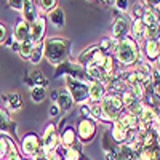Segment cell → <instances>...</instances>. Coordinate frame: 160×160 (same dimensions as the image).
<instances>
[{"label": "cell", "instance_id": "7a4b0ae2", "mask_svg": "<svg viewBox=\"0 0 160 160\" xmlns=\"http://www.w3.org/2000/svg\"><path fill=\"white\" fill-rule=\"evenodd\" d=\"M102 117L101 118H106V120H114L118 117L120 111L123 108V102L117 95H109L102 98Z\"/></svg>", "mask_w": 160, "mask_h": 160}, {"label": "cell", "instance_id": "4dcf8cb0", "mask_svg": "<svg viewBox=\"0 0 160 160\" xmlns=\"http://www.w3.org/2000/svg\"><path fill=\"white\" fill-rule=\"evenodd\" d=\"M7 148H8V141L0 138V157H3L7 154Z\"/></svg>", "mask_w": 160, "mask_h": 160}, {"label": "cell", "instance_id": "5bb4252c", "mask_svg": "<svg viewBox=\"0 0 160 160\" xmlns=\"http://www.w3.org/2000/svg\"><path fill=\"white\" fill-rule=\"evenodd\" d=\"M50 21L55 28H62L64 26V11L61 8H55L50 11Z\"/></svg>", "mask_w": 160, "mask_h": 160}, {"label": "cell", "instance_id": "83f0119b", "mask_svg": "<svg viewBox=\"0 0 160 160\" xmlns=\"http://www.w3.org/2000/svg\"><path fill=\"white\" fill-rule=\"evenodd\" d=\"M133 31H135V35H136V37H142V35L146 34V26H144V22L139 21V19H136V21H135V26H133Z\"/></svg>", "mask_w": 160, "mask_h": 160}, {"label": "cell", "instance_id": "cb8c5ba5", "mask_svg": "<svg viewBox=\"0 0 160 160\" xmlns=\"http://www.w3.org/2000/svg\"><path fill=\"white\" fill-rule=\"evenodd\" d=\"M32 48H34V42H32L31 38H28V40H24V42H21V45H19V53H21L22 56H31Z\"/></svg>", "mask_w": 160, "mask_h": 160}, {"label": "cell", "instance_id": "836d02e7", "mask_svg": "<svg viewBox=\"0 0 160 160\" xmlns=\"http://www.w3.org/2000/svg\"><path fill=\"white\" fill-rule=\"evenodd\" d=\"M127 3H128L127 0H117V3H115V5H117L118 10H127Z\"/></svg>", "mask_w": 160, "mask_h": 160}, {"label": "cell", "instance_id": "7402d4cb", "mask_svg": "<svg viewBox=\"0 0 160 160\" xmlns=\"http://www.w3.org/2000/svg\"><path fill=\"white\" fill-rule=\"evenodd\" d=\"M146 53H148V56L151 59H155L158 56V43L155 40H149L148 45H146Z\"/></svg>", "mask_w": 160, "mask_h": 160}, {"label": "cell", "instance_id": "1f68e13d", "mask_svg": "<svg viewBox=\"0 0 160 160\" xmlns=\"http://www.w3.org/2000/svg\"><path fill=\"white\" fill-rule=\"evenodd\" d=\"M55 2H56V0H42V5H43V8L51 10L53 7H55Z\"/></svg>", "mask_w": 160, "mask_h": 160}, {"label": "cell", "instance_id": "d4e9b609", "mask_svg": "<svg viewBox=\"0 0 160 160\" xmlns=\"http://www.w3.org/2000/svg\"><path fill=\"white\" fill-rule=\"evenodd\" d=\"M31 77H32V80H34V82H35V87H45L47 85V78L42 75V72H40V71H32L31 72Z\"/></svg>", "mask_w": 160, "mask_h": 160}, {"label": "cell", "instance_id": "ab89813d", "mask_svg": "<svg viewBox=\"0 0 160 160\" xmlns=\"http://www.w3.org/2000/svg\"><path fill=\"white\" fill-rule=\"evenodd\" d=\"M157 29H160V26H157Z\"/></svg>", "mask_w": 160, "mask_h": 160}, {"label": "cell", "instance_id": "d6986e66", "mask_svg": "<svg viewBox=\"0 0 160 160\" xmlns=\"http://www.w3.org/2000/svg\"><path fill=\"white\" fill-rule=\"evenodd\" d=\"M8 106L10 109L13 111H18L22 108V101H21V96L18 95V93H11V95H8Z\"/></svg>", "mask_w": 160, "mask_h": 160}, {"label": "cell", "instance_id": "7c38bea8", "mask_svg": "<svg viewBox=\"0 0 160 160\" xmlns=\"http://www.w3.org/2000/svg\"><path fill=\"white\" fill-rule=\"evenodd\" d=\"M72 104H74L72 96L69 95L68 91H62L61 95H59V98H58V108H59V111H61V112L69 111V109L72 108Z\"/></svg>", "mask_w": 160, "mask_h": 160}, {"label": "cell", "instance_id": "4316f807", "mask_svg": "<svg viewBox=\"0 0 160 160\" xmlns=\"http://www.w3.org/2000/svg\"><path fill=\"white\" fill-rule=\"evenodd\" d=\"M8 130H10V118L0 109V131H8Z\"/></svg>", "mask_w": 160, "mask_h": 160}, {"label": "cell", "instance_id": "2e32d148", "mask_svg": "<svg viewBox=\"0 0 160 160\" xmlns=\"http://www.w3.org/2000/svg\"><path fill=\"white\" fill-rule=\"evenodd\" d=\"M115 155H117V160H133L135 158V151L130 146H120V149Z\"/></svg>", "mask_w": 160, "mask_h": 160}, {"label": "cell", "instance_id": "74e56055", "mask_svg": "<svg viewBox=\"0 0 160 160\" xmlns=\"http://www.w3.org/2000/svg\"><path fill=\"white\" fill-rule=\"evenodd\" d=\"M146 2H149L151 5H157V3H160V0H146Z\"/></svg>", "mask_w": 160, "mask_h": 160}, {"label": "cell", "instance_id": "9c48e42d", "mask_svg": "<svg viewBox=\"0 0 160 160\" xmlns=\"http://www.w3.org/2000/svg\"><path fill=\"white\" fill-rule=\"evenodd\" d=\"M22 151L26 154H37L38 152V141L35 135H28L22 141Z\"/></svg>", "mask_w": 160, "mask_h": 160}, {"label": "cell", "instance_id": "d6a6232c", "mask_svg": "<svg viewBox=\"0 0 160 160\" xmlns=\"http://www.w3.org/2000/svg\"><path fill=\"white\" fill-rule=\"evenodd\" d=\"M59 112H61V111H59V108H58V104H53L51 109H50V115H51V117H56Z\"/></svg>", "mask_w": 160, "mask_h": 160}, {"label": "cell", "instance_id": "8d00e7d4", "mask_svg": "<svg viewBox=\"0 0 160 160\" xmlns=\"http://www.w3.org/2000/svg\"><path fill=\"white\" fill-rule=\"evenodd\" d=\"M82 114L83 115H91V109L88 108V106H82Z\"/></svg>", "mask_w": 160, "mask_h": 160}, {"label": "cell", "instance_id": "e575fe53", "mask_svg": "<svg viewBox=\"0 0 160 160\" xmlns=\"http://www.w3.org/2000/svg\"><path fill=\"white\" fill-rule=\"evenodd\" d=\"M5 35H7V29H5V26L0 24V42L5 38Z\"/></svg>", "mask_w": 160, "mask_h": 160}, {"label": "cell", "instance_id": "30bf717a", "mask_svg": "<svg viewBox=\"0 0 160 160\" xmlns=\"http://www.w3.org/2000/svg\"><path fill=\"white\" fill-rule=\"evenodd\" d=\"M88 96L95 101V102H99L102 98H104V85L99 83V82H95L88 87Z\"/></svg>", "mask_w": 160, "mask_h": 160}, {"label": "cell", "instance_id": "ffe728a7", "mask_svg": "<svg viewBox=\"0 0 160 160\" xmlns=\"http://www.w3.org/2000/svg\"><path fill=\"white\" fill-rule=\"evenodd\" d=\"M45 96H47V93H45V88H42V87H34L31 91V98L34 102H42L45 99Z\"/></svg>", "mask_w": 160, "mask_h": 160}, {"label": "cell", "instance_id": "484cf974", "mask_svg": "<svg viewBox=\"0 0 160 160\" xmlns=\"http://www.w3.org/2000/svg\"><path fill=\"white\" fill-rule=\"evenodd\" d=\"M42 53H43V47H42V45L32 48V53H31V56H29L31 61H32L34 64H37V62L40 61V58H42Z\"/></svg>", "mask_w": 160, "mask_h": 160}, {"label": "cell", "instance_id": "f546056e", "mask_svg": "<svg viewBox=\"0 0 160 160\" xmlns=\"http://www.w3.org/2000/svg\"><path fill=\"white\" fill-rule=\"evenodd\" d=\"M22 2L24 0H8V3H10V7L13 8V10H22Z\"/></svg>", "mask_w": 160, "mask_h": 160}, {"label": "cell", "instance_id": "d590c367", "mask_svg": "<svg viewBox=\"0 0 160 160\" xmlns=\"http://www.w3.org/2000/svg\"><path fill=\"white\" fill-rule=\"evenodd\" d=\"M133 10H135L133 13H135L136 16H141V15H142V8H141L139 5H135V8H133Z\"/></svg>", "mask_w": 160, "mask_h": 160}, {"label": "cell", "instance_id": "f35d334b", "mask_svg": "<svg viewBox=\"0 0 160 160\" xmlns=\"http://www.w3.org/2000/svg\"><path fill=\"white\" fill-rule=\"evenodd\" d=\"M158 53H160V43H158Z\"/></svg>", "mask_w": 160, "mask_h": 160}, {"label": "cell", "instance_id": "4fadbf2b", "mask_svg": "<svg viewBox=\"0 0 160 160\" xmlns=\"http://www.w3.org/2000/svg\"><path fill=\"white\" fill-rule=\"evenodd\" d=\"M127 135H128V130L120 122H115L114 127H112V138H114V141H117V142L123 141V139H127Z\"/></svg>", "mask_w": 160, "mask_h": 160}, {"label": "cell", "instance_id": "3957f363", "mask_svg": "<svg viewBox=\"0 0 160 160\" xmlns=\"http://www.w3.org/2000/svg\"><path fill=\"white\" fill-rule=\"evenodd\" d=\"M115 53H117V58L120 59V62H123V64H133L136 61V56H138L136 45L130 38H123L122 42L117 45Z\"/></svg>", "mask_w": 160, "mask_h": 160}, {"label": "cell", "instance_id": "6da1fadb", "mask_svg": "<svg viewBox=\"0 0 160 160\" xmlns=\"http://www.w3.org/2000/svg\"><path fill=\"white\" fill-rule=\"evenodd\" d=\"M69 51V42L62 38H48L43 45V53L51 64H61Z\"/></svg>", "mask_w": 160, "mask_h": 160}, {"label": "cell", "instance_id": "e0dca14e", "mask_svg": "<svg viewBox=\"0 0 160 160\" xmlns=\"http://www.w3.org/2000/svg\"><path fill=\"white\" fill-rule=\"evenodd\" d=\"M118 122L122 123L127 130H128V128H136V125H138L136 115H133V114H125V115H120V120H118Z\"/></svg>", "mask_w": 160, "mask_h": 160}, {"label": "cell", "instance_id": "ac0fdd59", "mask_svg": "<svg viewBox=\"0 0 160 160\" xmlns=\"http://www.w3.org/2000/svg\"><path fill=\"white\" fill-rule=\"evenodd\" d=\"M127 29H128L127 28V22L123 19H117L115 24H114V29H112L114 37H123L127 34Z\"/></svg>", "mask_w": 160, "mask_h": 160}, {"label": "cell", "instance_id": "44dd1931", "mask_svg": "<svg viewBox=\"0 0 160 160\" xmlns=\"http://www.w3.org/2000/svg\"><path fill=\"white\" fill-rule=\"evenodd\" d=\"M62 144L66 146V148H69V146H72L75 142V133L72 128H66V131L62 133Z\"/></svg>", "mask_w": 160, "mask_h": 160}, {"label": "cell", "instance_id": "603a6c76", "mask_svg": "<svg viewBox=\"0 0 160 160\" xmlns=\"http://www.w3.org/2000/svg\"><path fill=\"white\" fill-rule=\"evenodd\" d=\"M139 160H157V152L154 148H142L139 154Z\"/></svg>", "mask_w": 160, "mask_h": 160}, {"label": "cell", "instance_id": "8992f818", "mask_svg": "<svg viewBox=\"0 0 160 160\" xmlns=\"http://www.w3.org/2000/svg\"><path fill=\"white\" fill-rule=\"evenodd\" d=\"M144 26H148V37H155L157 34V16L155 13L148 10L144 13Z\"/></svg>", "mask_w": 160, "mask_h": 160}, {"label": "cell", "instance_id": "5b68a950", "mask_svg": "<svg viewBox=\"0 0 160 160\" xmlns=\"http://www.w3.org/2000/svg\"><path fill=\"white\" fill-rule=\"evenodd\" d=\"M95 133H96V125L90 118H83L78 123V135L82 138V141H91Z\"/></svg>", "mask_w": 160, "mask_h": 160}, {"label": "cell", "instance_id": "8fae6325", "mask_svg": "<svg viewBox=\"0 0 160 160\" xmlns=\"http://www.w3.org/2000/svg\"><path fill=\"white\" fill-rule=\"evenodd\" d=\"M22 15H24V19L26 22H34L37 18V11H35V7L32 3V0H24L22 2Z\"/></svg>", "mask_w": 160, "mask_h": 160}, {"label": "cell", "instance_id": "f1b7e54d", "mask_svg": "<svg viewBox=\"0 0 160 160\" xmlns=\"http://www.w3.org/2000/svg\"><path fill=\"white\" fill-rule=\"evenodd\" d=\"M80 158V152L72 149V148H68L66 149V160H78Z\"/></svg>", "mask_w": 160, "mask_h": 160}, {"label": "cell", "instance_id": "277c9868", "mask_svg": "<svg viewBox=\"0 0 160 160\" xmlns=\"http://www.w3.org/2000/svg\"><path fill=\"white\" fill-rule=\"evenodd\" d=\"M68 87H69V95L72 96L74 101L77 102H83L88 96V87L87 83L80 82L77 78H72V77H68Z\"/></svg>", "mask_w": 160, "mask_h": 160}, {"label": "cell", "instance_id": "ba28073f", "mask_svg": "<svg viewBox=\"0 0 160 160\" xmlns=\"http://www.w3.org/2000/svg\"><path fill=\"white\" fill-rule=\"evenodd\" d=\"M58 146V138L55 135V127L53 125H48V128L45 130V148H47V152H53Z\"/></svg>", "mask_w": 160, "mask_h": 160}, {"label": "cell", "instance_id": "9a60e30c", "mask_svg": "<svg viewBox=\"0 0 160 160\" xmlns=\"http://www.w3.org/2000/svg\"><path fill=\"white\" fill-rule=\"evenodd\" d=\"M15 37H16L18 42H24V40L31 38V37H29V28H28V24H26L24 21L18 22L16 29H15Z\"/></svg>", "mask_w": 160, "mask_h": 160}, {"label": "cell", "instance_id": "52a82bcc", "mask_svg": "<svg viewBox=\"0 0 160 160\" xmlns=\"http://www.w3.org/2000/svg\"><path fill=\"white\" fill-rule=\"evenodd\" d=\"M45 32V19L43 18H37L32 24V29H31V40L32 42H38L42 38Z\"/></svg>", "mask_w": 160, "mask_h": 160}]
</instances>
